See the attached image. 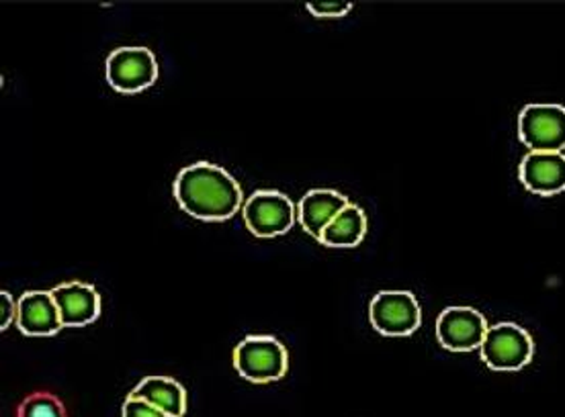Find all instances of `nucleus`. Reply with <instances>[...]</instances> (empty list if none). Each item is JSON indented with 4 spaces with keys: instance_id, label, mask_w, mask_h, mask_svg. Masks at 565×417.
Segmentation results:
<instances>
[{
    "instance_id": "nucleus-1",
    "label": "nucleus",
    "mask_w": 565,
    "mask_h": 417,
    "mask_svg": "<svg viewBox=\"0 0 565 417\" xmlns=\"http://www.w3.org/2000/svg\"><path fill=\"white\" fill-rule=\"evenodd\" d=\"M172 193L177 205L199 222H227L241 211L244 201L238 181L226 168L212 162L183 168L174 179Z\"/></svg>"
},
{
    "instance_id": "nucleus-2",
    "label": "nucleus",
    "mask_w": 565,
    "mask_h": 417,
    "mask_svg": "<svg viewBox=\"0 0 565 417\" xmlns=\"http://www.w3.org/2000/svg\"><path fill=\"white\" fill-rule=\"evenodd\" d=\"M232 362L238 375L255 383L267 385L277 383L289 371V352L275 335H246L232 352Z\"/></svg>"
},
{
    "instance_id": "nucleus-3",
    "label": "nucleus",
    "mask_w": 565,
    "mask_h": 417,
    "mask_svg": "<svg viewBox=\"0 0 565 417\" xmlns=\"http://www.w3.org/2000/svg\"><path fill=\"white\" fill-rule=\"evenodd\" d=\"M481 361L492 371H521L535 356V342L531 334L516 323H495L480 348Z\"/></svg>"
},
{
    "instance_id": "nucleus-4",
    "label": "nucleus",
    "mask_w": 565,
    "mask_h": 417,
    "mask_svg": "<svg viewBox=\"0 0 565 417\" xmlns=\"http://www.w3.org/2000/svg\"><path fill=\"white\" fill-rule=\"evenodd\" d=\"M369 321L382 335H412L423 323V309L414 292L380 291L369 303Z\"/></svg>"
},
{
    "instance_id": "nucleus-5",
    "label": "nucleus",
    "mask_w": 565,
    "mask_h": 417,
    "mask_svg": "<svg viewBox=\"0 0 565 417\" xmlns=\"http://www.w3.org/2000/svg\"><path fill=\"white\" fill-rule=\"evenodd\" d=\"M519 138L531 152H564L565 107L531 103L519 115Z\"/></svg>"
},
{
    "instance_id": "nucleus-6",
    "label": "nucleus",
    "mask_w": 565,
    "mask_h": 417,
    "mask_svg": "<svg viewBox=\"0 0 565 417\" xmlns=\"http://www.w3.org/2000/svg\"><path fill=\"white\" fill-rule=\"evenodd\" d=\"M242 217L253 236H285L296 225L297 207L281 191H256L244 203Z\"/></svg>"
},
{
    "instance_id": "nucleus-7",
    "label": "nucleus",
    "mask_w": 565,
    "mask_h": 417,
    "mask_svg": "<svg viewBox=\"0 0 565 417\" xmlns=\"http://www.w3.org/2000/svg\"><path fill=\"white\" fill-rule=\"evenodd\" d=\"M109 86L121 95H138L158 81V62L148 47H117L107 57Z\"/></svg>"
},
{
    "instance_id": "nucleus-8",
    "label": "nucleus",
    "mask_w": 565,
    "mask_h": 417,
    "mask_svg": "<svg viewBox=\"0 0 565 417\" xmlns=\"http://www.w3.org/2000/svg\"><path fill=\"white\" fill-rule=\"evenodd\" d=\"M490 325L473 307H447L437 320V340L451 352L480 350Z\"/></svg>"
},
{
    "instance_id": "nucleus-9",
    "label": "nucleus",
    "mask_w": 565,
    "mask_h": 417,
    "mask_svg": "<svg viewBox=\"0 0 565 417\" xmlns=\"http://www.w3.org/2000/svg\"><path fill=\"white\" fill-rule=\"evenodd\" d=\"M64 328H85L100 318V295L93 285L71 280L52 289Z\"/></svg>"
},
{
    "instance_id": "nucleus-10",
    "label": "nucleus",
    "mask_w": 565,
    "mask_h": 417,
    "mask_svg": "<svg viewBox=\"0 0 565 417\" xmlns=\"http://www.w3.org/2000/svg\"><path fill=\"white\" fill-rule=\"evenodd\" d=\"M519 177L533 195H559L565 191V153L529 152L519 167Z\"/></svg>"
},
{
    "instance_id": "nucleus-11",
    "label": "nucleus",
    "mask_w": 565,
    "mask_h": 417,
    "mask_svg": "<svg viewBox=\"0 0 565 417\" xmlns=\"http://www.w3.org/2000/svg\"><path fill=\"white\" fill-rule=\"evenodd\" d=\"M14 325L25 335H56L62 332L64 323L52 292H23L19 299V316Z\"/></svg>"
},
{
    "instance_id": "nucleus-12",
    "label": "nucleus",
    "mask_w": 565,
    "mask_h": 417,
    "mask_svg": "<svg viewBox=\"0 0 565 417\" xmlns=\"http://www.w3.org/2000/svg\"><path fill=\"white\" fill-rule=\"evenodd\" d=\"M351 201L332 189H313L297 203V220L311 237L320 239L326 227Z\"/></svg>"
},
{
    "instance_id": "nucleus-13",
    "label": "nucleus",
    "mask_w": 565,
    "mask_h": 417,
    "mask_svg": "<svg viewBox=\"0 0 565 417\" xmlns=\"http://www.w3.org/2000/svg\"><path fill=\"white\" fill-rule=\"evenodd\" d=\"M129 397L143 399L172 417L186 414V391L172 376H146L131 389Z\"/></svg>"
},
{
    "instance_id": "nucleus-14",
    "label": "nucleus",
    "mask_w": 565,
    "mask_h": 417,
    "mask_svg": "<svg viewBox=\"0 0 565 417\" xmlns=\"http://www.w3.org/2000/svg\"><path fill=\"white\" fill-rule=\"evenodd\" d=\"M367 225L365 211L354 203H349L326 227L318 242L326 248H356L367 236Z\"/></svg>"
},
{
    "instance_id": "nucleus-15",
    "label": "nucleus",
    "mask_w": 565,
    "mask_h": 417,
    "mask_svg": "<svg viewBox=\"0 0 565 417\" xmlns=\"http://www.w3.org/2000/svg\"><path fill=\"white\" fill-rule=\"evenodd\" d=\"M14 417H68V409L56 393L33 391L17 405Z\"/></svg>"
},
{
    "instance_id": "nucleus-16",
    "label": "nucleus",
    "mask_w": 565,
    "mask_h": 417,
    "mask_svg": "<svg viewBox=\"0 0 565 417\" xmlns=\"http://www.w3.org/2000/svg\"><path fill=\"white\" fill-rule=\"evenodd\" d=\"M306 9L318 19H340L353 11V2H308Z\"/></svg>"
},
{
    "instance_id": "nucleus-17",
    "label": "nucleus",
    "mask_w": 565,
    "mask_h": 417,
    "mask_svg": "<svg viewBox=\"0 0 565 417\" xmlns=\"http://www.w3.org/2000/svg\"><path fill=\"white\" fill-rule=\"evenodd\" d=\"M121 417H172L164 414L162 409H158L152 404L138 399V397H129L124 402L121 407Z\"/></svg>"
},
{
    "instance_id": "nucleus-18",
    "label": "nucleus",
    "mask_w": 565,
    "mask_h": 417,
    "mask_svg": "<svg viewBox=\"0 0 565 417\" xmlns=\"http://www.w3.org/2000/svg\"><path fill=\"white\" fill-rule=\"evenodd\" d=\"M0 313H2L0 332H7L13 323H17V316H19V301H14L11 292H0Z\"/></svg>"
}]
</instances>
